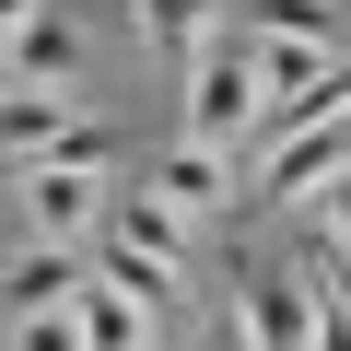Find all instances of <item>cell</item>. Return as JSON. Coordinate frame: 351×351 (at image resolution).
<instances>
[{"mask_svg":"<svg viewBox=\"0 0 351 351\" xmlns=\"http://www.w3.org/2000/svg\"><path fill=\"white\" fill-rule=\"evenodd\" d=\"M339 129H351V82L304 94V106L281 117V141L258 152V188H269V199H316V188H339Z\"/></svg>","mask_w":351,"mask_h":351,"instance_id":"cell-1","label":"cell"},{"mask_svg":"<svg viewBox=\"0 0 351 351\" xmlns=\"http://www.w3.org/2000/svg\"><path fill=\"white\" fill-rule=\"evenodd\" d=\"M94 223H106V258H117L106 281H129L141 304H164V293H176V234H188V223H176V211H152L141 188H129L117 211H94Z\"/></svg>","mask_w":351,"mask_h":351,"instance_id":"cell-2","label":"cell"},{"mask_svg":"<svg viewBox=\"0 0 351 351\" xmlns=\"http://www.w3.org/2000/svg\"><path fill=\"white\" fill-rule=\"evenodd\" d=\"M246 129H258V71H246V47L223 36V47H199V59H188V141L234 152Z\"/></svg>","mask_w":351,"mask_h":351,"instance_id":"cell-3","label":"cell"},{"mask_svg":"<svg viewBox=\"0 0 351 351\" xmlns=\"http://www.w3.org/2000/svg\"><path fill=\"white\" fill-rule=\"evenodd\" d=\"M94 211H106V188H94V176H71V164H24V223H36V246L94 234Z\"/></svg>","mask_w":351,"mask_h":351,"instance_id":"cell-4","label":"cell"},{"mask_svg":"<svg viewBox=\"0 0 351 351\" xmlns=\"http://www.w3.org/2000/svg\"><path fill=\"white\" fill-rule=\"evenodd\" d=\"M223 188H234V164H223L211 141H176V152L152 164V188H141V199L176 211V223H199V211H223Z\"/></svg>","mask_w":351,"mask_h":351,"instance_id":"cell-5","label":"cell"},{"mask_svg":"<svg viewBox=\"0 0 351 351\" xmlns=\"http://www.w3.org/2000/svg\"><path fill=\"white\" fill-rule=\"evenodd\" d=\"M246 71H258V106L281 94V106H304V94H328L339 82V47H304V36H246Z\"/></svg>","mask_w":351,"mask_h":351,"instance_id":"cell-6","label":"cell"},{"mask_svg":"<svg viewBox=\"0 0 351 351\" xmlns=\"http://www.w3.org/2000/svg\"><path fill=\"white\" fill-rule=\"evenodd\" d=\"M71 328H82V351H141V339H152V304H141L129 281L82 269V293H71Z\"/></svg>","mask_w":351,"mask_h":351,"instance_id":"cell-7","label":"cell"},{"mask_svg":"<svg viewBox=\"0 0 351 351\" xmlns=\"http://www.w3.org/2000/svg\"><path fill=\"white\" fill-rule=\"evenodd\" d=\"M71 71H82V36H71L59 12H36V24H24L12 47H0V82H24V94H59Z\"/></svg>","mask_w":351,"mask_h":351,"instance_id":"cell-8","label":"cell"},{"mask_svg":"<svg viewBox=\"0 0 351 351\" xmlns=\"http://www.w3.org/2000/svg\"><path fill=\"white\" fill-rule=\"evenodd\" d=\"M304 328H316V293H304L293 269H258V281H246V339H258V351H304Z\"/></svg>","mask_w":351,"mask_h":351,"instance_id":"cell-9","label":"cell"},{"mask_svg":"<svg viewBox=\"0 0 351 351\" xmlns=\"http://www.w3.org/2000/svg\"><path fill=\"white\" fill-rule=\"evenodd\" d=\"M59 129H71V94H24V82L0 94V152H12V164H36Z\"/></svg>","mask_w":351,"mask_h":351,"instance_id":"cell-10","label":"cell"},{"mask_svg":"<svg viewBox=\"0 0 351 351\" xmlns=\"http://www.w3.org/2000/svg\"><path fill=\"white\" fill-rule=\"evenodd\" d=\"M71 293H82V258H71V246H24V258H12V316L71 304Z\"/></svg>","mask_w":351,"mask_h":351,"instance_id":"cell-11","label":"cell"},{"mask_svg":"<svg viewBox=\"0 0 351 351\" xmlns=\"http://www.w3.org/2000/svg\"><path fill=\"white\" fill-rule=\"evenodd\" d=\"M141 24H152V47L188 71L199 47H211V24H223V0H141Z\"/></svg>","mask_w":351,"mask_h":351,"instance_id":"cell-12","label":"cell"},{"mask_svg":"<svg viewBox=\"0 0 351 351\" xmlns=\"http://www.w3.org/2000/svg\"><path fill=\"white\" fill-rule=\"evenodd\" d=\"M258 36H304V47H339V0H246Z\"/></svg>","mask_w":351,"mask_h":351,"instance_id":"cell-13","label":"cell"},{"mask_svg":"<svg viewBox=\"0 0 351 351\" xmlns=\"http://www.w3.org/2000/svg\"><path fill=\"white\" fill-rule=\"evenodd\" d=\"M36 164H71V176H106V164H117V129H94V117H71V129H59L47 152H36Z\"/></svg>","mask_w":351,"mask_h":351,"instance_id":"cell-14","label":"cell"},{"mask_svg":"<svg viewBox=\"0 0 351 351\" xmlns=\"http://www.w3.org/2000/svg\"><path fill=\"white\" fill-rule=\"evenodd\" d=\"M12 351H82L71 304H36V316H12Z\"/></svg>","mask_w":351,"mask_h":351,"instance_id":"cell-15","label":"cell"},{"mask_svg":"<svg viewBox=\"0 0 351 351\" xmlns=\"http://www.w3.org/2000/svg\"><path fill=\"white\" fill-rule=\"evenodd\" d=\"M24 24H36V0H0V47H12V36H24Z\"/></svg>","mask_w":351,"mask_h":351,"instance_id":"cell-16","label":"cell"},{"mask_svg":"<svg viewBox=\"0 0 351 351\" xmlns=\"http://www.w3.org/2000/svg\"><path fill=\"white\" fill-rule=\"evenodd\" d=\"M0 94H12V82H0Z\"/></svg>","mask_w":351,"mask_h":351,"instance_id":"cell-17","label":"cell"},{"mask_svg":"<svg viewBox=\"0 0 351 351\" xmlns=\"http://www.w3.org/2000/svg\"><path fill=\"white\" fill-rule=\"evenodd\" d=\"M223 351H234V339H223Z\"/></svg>","mask_w":351,"mask_h":351,"instance_id":"cell-18","label":"cell"},{"mask_svg":"<svg viewBox=\"0 0 351 351\" xmlns=\"http://www.w3.org/2000/svg\"><path fill=\"white\" fill-rule=\"evenodd\" d=\"M141 351H152V339H141Z\"/></svg>","mask_w":351,"mask_h":351,"instance_id":"cell-19","label":"cell"}]
</instances>
